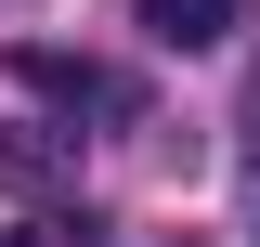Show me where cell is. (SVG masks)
Listing matches in <instances>:
<instances>
[{"instance_id":"obj_1","label":"cell","mask_w":260,"mask_h":247,"mask_svg":"<svg viewBox=\"0 0 260 247\" xmlns=\"http://www.w3.org/2000/svg\"><path fill=\"white\" fill-rule=\"evenodd\" d=\"M13 78L52 91V104H91V117H130V78H104V65H78V52H13Z\"/></svg>"},{"instance_id":"obj_2","label":"cell","mask_w":260,"mask_h":247,"mask_svg":"<svg viewBox=\"0 0 260 247\" xmlns=\"http://www.w3.org/2000/svg\"><path fill=\"white\" fill-rule=\"evenodd\" d=\"M52 182H78V143L65 130H0V195H52Z\"/></svg>"},{"instance_id":"obj_3","label":"cell","mask_w":260,"mask_h":247,"mask_svg":"<svg viewBox=\"0 0 260 247\" xmlns=\"http://www.w3.org/2000/svg\"><path fill=\"white\" fill-rule=\"evenodd\" d=\"M221 26H234V0H143V39L156 52H208Z\"/></svg>"},{"instance_id":"obj_4","label":"cell","mask_w":260,"mask_h":247,"mask_svg":"<svg viewBox=\"0 0 260 247\" xmlns=\"http://www.w3.org/2000/svg\"><path fill=\"white\" fill-rule=\"evenodd\" d=\"M247 143H260V65H247Z\"/></svg>"},{"instance_id":"obj_5","label":"cell","mask_w":260,"mask_h":247,"mask_svg":"<svg viewBox=\"0 0 260 247\" xmlns=\"http://www.w3.org/2000/svg\"><path fill=\"white\" fill-rule=\"evenodd\" d=\"M0 247H52V234H0Z\"/></svg>"}]
</instances>
